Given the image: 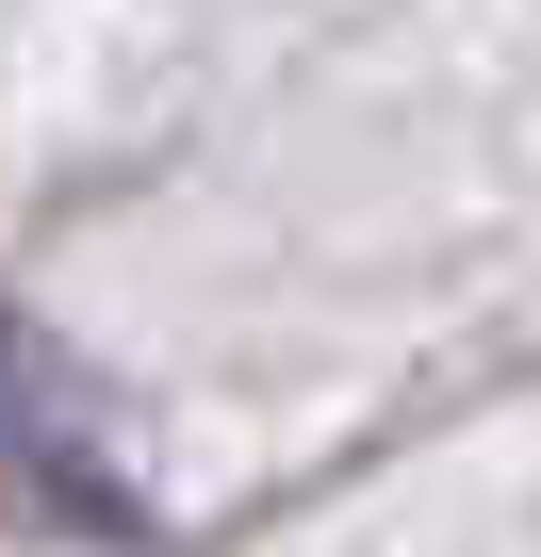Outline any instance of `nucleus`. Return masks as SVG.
<instances>
[{
    "instance_id": "f257e3e1",
    "label": "nucleus",
    "mask_w": 541,
    "mask_h": 557,
    "mask_svg": "<svg viewBox=\"0 0 541 557\" xmlns=\"http://www.w3.org/2000/svg\"><path fill=\"white\" fill-rule=\"evenodd\" d=\"M0 508L50 524V541H148L164 524V492L132 475V443L99 410V377L34 312H0Z\"/></svg>"
}]
</instances>
